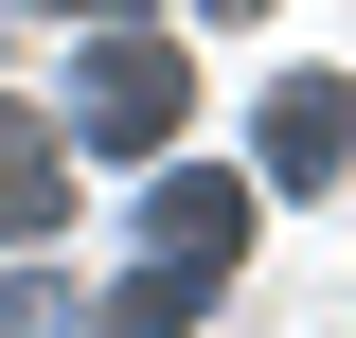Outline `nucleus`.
Segmentation results:
<instances>
[{"mask_svg":"<svg viewBox=\"0 0 356 338\" xmlns=\"http://www.w3.org/2000/svg\"><path fill=\"white\" fill-rule=\"evenodd\" d=\"M178 107H196V72H178L161 36H107L89 54V143H178Z\"/></svg>","mask_w":356,"mask_h":338,"instance_id":"f257e3e1","label":"nucleus"},{"mask_svg":"<svg viewBox=\"0 0 356 338\" xmlns=\"http://www.w3.org/2000/svg\"><path fill=\"white\" fill-rule=\"evenodd\" d=\"M339 143H356V89H339V72L267 89V178H285V196H303V178H339Z\"/></svg>","mask_w":356,"mask_h":338,"instance_id":"f03ea898","label":"nucleus"},{"mask_svg":"<svg viewBox=\"0 0 356 338\" xmlns=\"http://www.w3.org/2000/svg\"><path fill=\"white\" fill-rule=\"evenodd\" d=\"M54 214H72V161H54V125H36V107H0V250H36Z\"/></svg>","mask_w":356,"mask_h":338,"instance_id":"7ed1b4c3","label":"nucleus"},{"mask_svg":"<svg viewBox=\"0 0 356 338\" xmlns=\"http://www.w3.org/2000/svg\"><path fill=\"white\" fill-rule=\"evenodd\" d=\"M72 18H125V0H72Z\"/></svg>","mask_w":356,"mask_h":338,"instance_id":"20e7f679","label":"nucleus"},{"mask_svg":"<svg viewBox=\"0 0 356 338\" xmlns=\"http://www.w3.org/2000/svg\"><path fill=\"white\" fill-rule=\"evenodd\" d=\"M214 18H250V0H214Z\"/></svg>","mask_w":356,"mask_h":338,"instance_id":"39448f33","label":"nucleus"}]
</instances>
